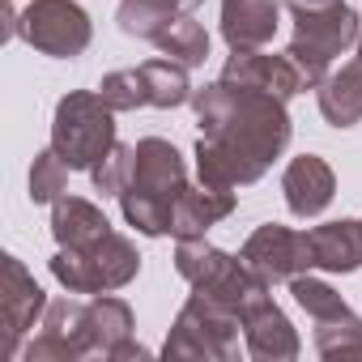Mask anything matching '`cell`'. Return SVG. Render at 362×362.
<instances>
[{"label": "cell", "mask_w": 362, "mask_h": 362, "mask_svg": "<svg viewBox=\"0 0 362 362\" xmlns=\"http://www.w3.org/2000/svg\"><path fill=\"white\" fill-rule=\"evenodd\" d=\"M26 362H77V358H98L94 349V324H90V303L81 298H60L47 303L43 311V332L22 349Z\"/></svg>", "instance_id": "obj_9"}, {"label": "cell", "mask_w": 362, "mask_h": 362, "mask_svg": "<svg viewBox=\"0 0 362 362\" xmlns=\"http://www.w3.org/2000/svg\"><path fill=\"white\" fill-rule=\"evenodd\" d=\"M119 358H149V349H145L141 341H132V337H128V341H119V345L111 349V362H119Z\"/></svg>", "instance_id": "obj_29"}, {"label": "cell", "mask_w": 362, "mask_h": 362, "mask_svg": "<svg viewBox=\"0 0 362 362\" xmlns=\"http://www.w3.org/2000/svg\"><path fill=\"white\" fill-rule=\"evenodd\" d=\"M136 273H141V256L115 230L90 247H77V252L60 247L52 256V277L69 294H111V290H124Z\"/></svg>", "instance_id": "obj_6"}, {"label": "cell", "mask_w": 362, "mask_h": 362, "mask_svg": "<svg viewBox=\"0 0 362 362\" xmlns=\"http://www.w3.org/2000/svg\"><path fill=\"white\" fill-rule=\"evenodd\" d=\"M197 107V175L209 188H247L273 166V158L286 153L290 145V115L286 103L264 94V90H247V86H230V81H214L205 90L192 94Z\"/></svg>", "instance_id": "obj_1"}, {"label": "cell", "mask_w": 362, "mask_h": 362, "mask_svg": "<svg viewBox=\"0 0 362 362\" xmlns=\"http://www.w3.org/2000/svg\"><path fill=\"white\" fill-rule=\"evenodd\" d=\"M52 235H56V243H60L64 252H77V247H90V243L107 239V235H111V222H107V214H103L94 201L64 192V197L52 205Z\"/></svg>", "instance_id": "obj_18"}, {"label": "cell", "mask_w": 362, "mask_h": 362, "mask_svg": "<svg viewBox=\"0 0 362 362\" xmlns=\"http://www.w3.org/2000/svg\"><path fill=\"white\" fill-rule=\"evenodd\" d=\"M9 35L26 39L43 56L73 60V56H81L90 47L94 26H90V13L77 5V0H30L22 13H13Z\"/></svg>", "instance_id": "obj_8"}, {"label": "cell", "mask_w": 362, "mask_h": 362, "mask_svg": "<svg viewBox=\"0 0 362 362\" xmlns=\"http://www.w3.org/2000/svg\"><path fill=\"white\" fill-rule=\"evenodd\" d=\"M90 324H94V349H98V358H111V349L132 337V307L124 298L94 294L90 298Z\"/></svg>", "instance_id": "obj_22"}, {"label": "cell", "mask_w": 362, "mask_h": 362, "mask_svg": "<svg viewBox=\"0 0 362 362\" xmlns=\"http://www.w3.org/2000/svg\"><path fill=\"white\" fill-rule=\"evenodd\" d=\"M153 47L162 52V56H170V60H179V64H188V69H197V64H205L209 60V30L188 13V18H179V22H170L158 39H153Z\"/></svg>", "instance_id": "obj_24"}, {"label": "cell", "mask_w": 362, "mask_h": 362, "mask_svg": "<svg viewBox=\"0 0 362 362\" xmlns=\"http://www.w3.org/2000/svg\"><path fill=\"white\" fill-rule=\"evenodd\" d=\"M281 192L294 218H320L337 197V175L320 153H298L281 170Z\"/></svg>", "instance_id": "obj_14"}, {"label": "cell", "mask_w": 362, "mask_h": 362, "mask_svg": "<svg viewBox=\"0 0 362 362\" xmlns=\"http://www.w3.org/2000/svg\"><path fill=\"white\" fill-rule=\"evenodd\" d=\"M315 103L320 115L332 128H354L362 124V60H349L341 69H332L320 86H315Z\"/></svg>", "instance_id": "obj_19"}, {"label": "cell", "mask_w": 362, "mask_h": 362, "mask_svg": "<svg viewBox=\"0 0 362 362\" xmlns=\"http://www.w3.org/2000/svg\"><path fill=\"white\" fill-rule=\"evenodd\" d=\"M286 9L294 18V39L286 47V56L294 60L303 86L315 90L332 73V60L358 43L362 18L345 0H286Z\"/></svg>", "instance_id": "obj_3"}, {"label": "cell", "mask_w": 362, "mask_h": 362, "mask_svg": "<svg viewBox=\"0 0 362 362\" xmlns=\"http://www.w3.org/2000/svg\"><path fill=\"white\" fill-rule=\"evenodd\" d=\"M239 320H243V345H247L252 358H260V362H294L298 358L303 341H298L294 324L286 320V311L273 303L269 290L252 294L243 303Z\"/></svg>", "instance_id": "obj_12"}, {"label": "cell", "mask_w": 362, "mask_h": 362, "mask_svg": "<svg viewBox=\"0 0 362 362\" xmlns=\"http://www.w3.org/2000/svg\"><path fill=\"white\" fill-rule=\"evenodd\" d=\"M175 273L184 277L192 290H201V294H209V298H218V303H226L235 311H243V303L252 294L273 290L239 256H230V252H222V247H214L205 239H179V247H175Z\"/></svg>", "instance_id": "obj_7"}, {"label": "cell", "mask_w": 362, "mask_h": 362, "mask_svg": "<svg viewBox=\"0 0 362 362\" xmlns=\"http://www.w3.org/2000/svg\"><path fill=\"white\" fill-rule=\"evenodd\" d=\"M47 311V294L43 286L26 273V264L18 256H5L0 260V324H5V358L18 354L22 337L35 328V320Z\"/></svg>", "instance_id": "obj_11"}, {"label": "cell", "mask_w": 362, "mask_h": 362, "mask_svg": "<svg viewBox=\"0 0 362 362\" xmlns=\"http://www.w3.org/2000/svg\"><path fill=\"white\" fill-rule=\"evenodd\" d=\"M132 158H136V149L115 141V145H111V153L90 170L94 192H103V197H119V192L128 188V179H132Z\"/></svg>", "instance_id": "obj_28"}, {"label": "cell", "mask_w": 362, "mask_h": 362, "mask_svg": "<svg viewBox=\"0 0 362 362\" xmlns=\"http://www.w3.org/2000/svg\"><path fill=\"white\" fill-rule=\"evenodd\" d=\"M136 158H132V179L128 188L119 192V209H124V222L149 239L158 235H170V214H175V201L184 197L188 188V166L179 158V149L162 136H145L132 145Z\"/></svg>", "instance_id": "obj_2"}, {"label": "cell", "mask_w": 362, "mask_h": 362, "mask_svg": "<svg viewBox=\"0 0 362 362\" xmlns=\"http://www.w3.org/2000/svg\"><path fill=\"white\" fill-rule=\"evenodd\" d=\"M141 73H145V86H149V107H158V111H170V107L188 103V98L197 94L192 81H188V64H179V60H170V56L145 60Z\"/></svg>", "instance_id": "obj_21"}, {"label": "cell", "mask_w": 362, "mask_h": 362, "mask_svg": "<svg viewBox=\"0 0 362 362\" xmlns=\"http://www.w3.org/2000/svg\"><path fill=\"white\" fill-rule=\"evenodd\" d=\"M69 162L56 153V149H43L35 153V166H30V201L35 205H56L69 188Z\"/></svg>", "instance_id": "obj_25"}, {"label": "cell", "mask_w": 362, "mask_h": 362, "mask_svg": "<svg viewBox=\"0 0 362 362\" xmlns=\"http://www.w3.org/2000/svg\"><path fill=\"white\" fill-rule=\"evenodd\" d=\"M286 0H222V39L230 52H260L281 26Z\"/></svg>", "instance_id": "obj_15"}, {"label": "cell", "mask_w": 362, "mask_h": 362, "mask_svg": "<svg viewBox=\"0 0 362 362\" xmlns=\"http://www.w3.org/2000/svg\"><path fill=\"white\" fill-rule=\"evenodd\" d=\"M235 214V192L230 188H184V197L175 201V214H170V235L175 239H205L209 226H218L222 218Z\"/></svg>", "instance_id": "obj_16"}, {"label": "cell", "mask_w": 362, "mask_h": 362, "mask_svg": "<svg viewBox=\"0 0 362 362\" xmlns=\"http://www.w3.org/2000/svg\"><path fill=\"white\" fill-rule=\"evenodd\" d=\"M354 47H358V60H362V30H358V43H354Z\"/></svg>", "instance_id": "obj_30"}, {"label": "cell", "mask_w": 362, "mask_h": 362, "mask_svg": "<svg viewBox=\"0 0 362 362\" xmlns=\"http://www.w3.org/2000/svg\"><path fill=\"white\" fill-rule=\"evenodd\" d=\"M239 311L192 290V298L179 307L162 354L166 358H205V362H230L239 358Z\"/></svg>", "instance_id": "obj_5"}, {"label": "cell", "mask_w": 362, "mask_h": 362, "mask_svg": "<svg viewBox=\"0 0 362 362\" xmlns=\"http://www.w3.org/2000/svg\"><path fill=\"white\" fill-rule=\"evenodd\" d=\"M222 81H230V86H247V90H264V94H273V98H294L298 90H307L303 86V77H298V69H294V60L281 52V56H273V52H230V60H226V69H222Z\"/></svg>", "instance_id": "obj_13"}, {"label": "cell", "mask_w": 362, "mask_h": 362, "mask_svg": "<svg viewBox=\"0 0 362 362\" xmlns=\"http://www.w3.org/2000/svg\"><path fill=\"white\" fill-rule=\"evenodd\" d=\"M290 294H294V303H298L311 320H328V315H337V311L349 307V303H345L324 277H315V273H298V277H290Z\"/></svg>", "instance_id": "obj_26"}, {"label": "cell", "mask_w": 362, "mask_h": 362, "mask_svg": "<svg viewBox=\"0 0 362 362\" xmlns=\"http://www.w3.org/2000/svg\"><path fill=\"white\" fill-rule=\"evenodd\" d=\"M115 145V107L98 90H73L56 103L52 119V149L73 170H94Z\"/></svg>", "instance_id": "obj_4"}, {"label": "cell", "mask_w": 362, "mask_h": 362, "mask_svg": "<svg viewBox=\"0 0 362 362\" xmlns=\"http://www.w3.org/2000/svg\"><path fill=\"white\" fill-rule=\"evenodd\" d=\"M205 5V0H119V9H115V22L128 39H158L170 22L179 18H188Z\"/></svg>", "instance_id": "obj_20"}, {"label": "cell", "mask_w": 362, "mask_h": 362, "mask_svg": "<svg viewBox=\"0 0 362 362\" xmlns=\"http://www.w3.org/2000/svg\"><path fill=\"white\" fill-rule=\"evenodd\" d=\"M239 260L264 281V286H277V281H290L298 273H311V239L307 230H290V226H277V222H264L247 235Z\"/></svg>", "instance_id": "obj_10"}, {"label": "cell", "mask_w": 362, "mask_h": 362, "mask_svg": "<svg viewBox=\"0 0 362 362\" xmlns=\"http://www.w3.org/2000/svg\"><path fill=\"white\" fill-rule=\"evenodd\" d=\"M315 354L320 358H362V315L354 307L315 320Z\"/></svg>", "instance_id": "obj_23"}, {"label": "cell", "mask_w": 362, "mask_h": 362, "mask_svg": "<svg viewBox=\"0 0 362 362\" xmlns=\"http://www.w3.org/2000/svg\"><path fill=\"white\" fill-rule=\"evenodd\" d=\"M98 94L107 98V107L115 111H136V107H149V86H145V73L141 64L136 69H115L98 81Z\"/></svg>", "instance_id": "obj_27"}, {"label": "cell", "mask_w": 362, "mask_h": 362, "mask_svg": "<svg viewBox=\"0 0 362 362\" xmlns=\"http://www.w3.org/2000/svg\"><path fill=\"white\" fill-rule=\"evenodd\" d=\"M311 239V264L324 273H358L362 269V222L341 218L307 230Z\"/></svg>", "instance_id": "obj_17"}]
</instances>
